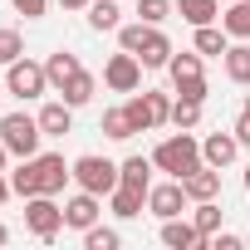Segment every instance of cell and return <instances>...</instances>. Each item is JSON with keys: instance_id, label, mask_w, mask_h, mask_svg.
<instances>
[{"instance_id": "1", "label": "cell", "mask_w": 250, "mask_h": 250, "mask_svg": "<svg viewBox=\"0 0 250 250\" xmlns=\"http://www.w3.org/2000/svg\"><path fill=\"white\" fill-rule=\"evenodd\" d=\"M152 167L182 182V177H187L191 167H201V143H196L191 133H182V128H177L172 138H162V143L152 147Z\"/></svg>"}, {"instance_id": "2", "label": "cell", "mask_w": 250, "mask_h": 250, "mask_svg": "<svg viewBox=\"0 0 250 250\" xmlns=\"http://www.w3.org/2000/svg\"><path fill=\"white\" fill-rule=\"evenodd\" d=\"M0 143L10 147V157H35L40 143H44L40 118H30V113H5V118H0Z\"/></svg>"}, {"instance_id": "3", "label": "cell", "mask_w": 250, "mask_h": 250, "mask_svg": "<svg viewBox=\"0 0 250 250\" xmlns=\"http://www.w3.org/2000/svg\"><path fill=\"white\" fill-rule=\"evenodd\" d=\"M74 182H79L83 191H93V196H108V191L123 182V172H118V162H108V157H98V152H83V157H74Z\"/></svg>"}, {"instance_id": "4", "label": "cell", "mask_w": 250, "mask_h": 250, "mask_svg": "<svg viewBox=\"0 0 250 250\" xmlns=\"http://www.w3.org/2000/svg\"><path fill=\"white\" fill-rule=\"evenodd\" d=\"M5 88L20 98V103H30V98H40L44 88H49V74H44V64H35V59H15V64H5Z\"/></svg>"}, {"instance_id": "5", "label": "cell", "mask_w": 250, "mask_h": 250, "mask_svg": "<svg viewBox=\"0 0 250 250\" xmlns=\"http://www.w3.org/2000/svg\"><path fill=\"white\" fill-rule=\"evenodd\" d=\"M25 230L40 235V240H54L64 230V206L54 196H30L25 201Z\"/></svg>"}, {"instance_id": "6", "label": "cell", "mask_w": 250, "mask_h": 250, "mask_svg": "<svg viewBox=\"0 0 250 250\" xmlns=\"http://www.w3.org/2000/svg\"><path fill=\"white\" fill-rule=\"evenodd\" d=\"M103 83H108L113 93H138V83H143V59L128 54V49H118V54L103 64Z\"/></svg>"}, {"instance_id": "7", "label": "cell", "mask_w": 250, "mask_h": 250, "mask_svg": "<svg viewBox=\"0 0 250 250\" xmlns=\"http://www.w3.org/2000/svg\"><path fill=\"white\" fill-rule=\"evenodd\" d=\"M187 187L172 177V182H157V187H147V211L157 216V221H172V216H182L187 211Z\"/></svg>"}, {"instance_id": "8", "label": "cell", "mask_w": 250, "mask_h": 250, "mask_svg": "<svg viewBox=\"0 0 250 250\" xmlns=\"http://www.w3.org/2000/svg\"><path fill=\"white\" fill-rule=\"evenodd\" d=\"M35 167H40V196H59L74 182V162H64L59 152H35Z\"/></svg>"}, {"instance_id": "9", "label": "cell", "mask_w": 250, "mask_h": 250, "mask_svg": "<svg viewBox=\"0 0 250 250\" xmlns=\"http://www.w3.org/2000/svg\"><path fill=\"white\" fill-rule=\"evenodd\" d=\"M98 216H103V196H93L83 187H79V196L64 201V226L69 230H88V226H98Z\"/></svg>"}, {"instance_id": "10", "label": "cell", "mask_w": 250, "mask_h": 250, "mask_svg": "<svg viewBox=\"0 0 250 250\" xmlns=\"http://www.w3.org/2000/svg\"><path fill=\"white\" fill-rule=\"evenodd\" d=\"M182 187H187V196L191 201H216L221 196V167H191L187 177H182Z\"/></svg>"}, {"instance_id": "11", "label": "cell", "mask_w": 250, "mask_h": 250, "mask_svg": "<svg viewBox=\"0 0 250 250\" xmlns=\"http://www.w3.org/2000/svg\"><path fill=\"white\" fill-rule=\"evenodd\" d=\"M162 245H167V250H201V245H206V235L196 230V221L172 216V221H162Z\"/></svg>"}, {"instance_id": "12", "label": "cell", "mask_w": 250, "mask_h": 250, "mask_svg": "<svg viewBox=\"0 0 250 250\" xmlns=\"http://www.w3.org/2000/svg\"><path fill=\"white\" fill-rule=\"evenodd\" d=\"M143 206H147V191H143V187L118 182V187L108 191V211H113L118 221H133V216H143Z\"/></svg>"}, {"instance_id": "13", "label": "cell", "mask_w": 250, "mask_h": 250, "mask_svg": "<svg viewBox=\"0 0 250 250\" xmlns=\"http://www.w3.org/2000/svg\"><path fill=\"white\" fill-rule=\"evenodd\" d=\"M235 152H240V143H235V133H211V138H201V162L206 167H230L235 162Z\"/></svg>"}, {"instance_id": "14", "label": "cell", "mask_w": 250, "mask_h": 250, "mask_svg": "<svg viewBox=\"0 0 250 250\" xmlns=\"http://www.w3.org/2000/svg\"><path fill=\"white\" fill-rule=\"evenodd\" d=\"M35 118H40V133H44V138H64V133H74V108H69L64 98L44 103Z\"/></svg>"}, {"instance_id": "15", "label": "cell", "mask_w": 250, "mask_h": 250, "mask_svg": "<svg viewBox=\"0 0 250 250\" xmlns=\"http://www.w3.org/2000/svg\"><path fill=\"white\" fill-rule=\"evenodd\" d=\"M177 49H172V40L162 35V25H152L147 30V40H143V49H138V59H143V69H167V59H172Z\"/></svg>"}, {"instance_id": "16", "label": "cell", "mask_w": 250, "mask_h": 250, "mask_svg": "<svg viewBox=\"0 0 250 250\" xmlns=\"http://www.w3.org/2000/svg\"><path fill=\"white\" fill-rule=\"evenodd\" d=\"M221 69H226V79H230V83L250 88V44H245V40H235V44L221 54Z\"/></svg>"}, {"instance_id": "17", "label": "cell", "mask_w": 250, "mask_h": 250, "mask_svg": "<svg viewBox=\"0 0 250 250\" xmlns=\"http://www.w3.org/2000/svg\"><path fill=\"white\" fill-rule=\"evenodd\" d=\"M79 69H83V64H79V54H69V49H59V54H49V59H44V74H49V88H54V93H59Z\"/></svg>"}, {"instance_id": "18", "label": "cell", "mask_w": 250, "mask_h": 250, "mask_svg": "<svg viewBox=\"0 0 250 250\" xmlns=\"http://www.w3.org/2000/svg\"><path fill=\"white\" fill-rule=\"evenodd\" d=\"M93 93H98V79L88 74V69H79L64 88H59V98L69 103V108H83V103H93Z\"/></svg>"}, {"instance_id": "19", "label": "cell", "mask_w": 250, "mask_h": 250, "mask_svg": "<svg viewBox=\"0 0 250 250\" xmlns=\"http://www.w3.org/2000/svg\"><path fill=\"white\" fill-rule=\"evenodd\" d=\"M177 15L196 30V25H216L221 20V0H177Z\"/></svg>"}, {"instance_id": "20", "label": "cell", "mask_w": 250, "mask_h": 250, "mask_svg": "<svg viewBox=\"0 0 250 250\" xmlns=\"http://www.w3.org/2000/svg\"><path fill=\"white\" fill-rule=\"evenodd\" d=\"M10 191H15L20 201L40 196V167H35V157H20V167L10 172Z\"/></svg>"}, {"instance_id": "21", "label": "cell", "mask_w": 250, "mask_h": 250, "mask_svg": "<svg viewBox=\"0 0 250 250\" xmlns=\"http://www.w3.org/2000/svg\"><path fill=\"white\" fill-rule=\"evenodd\" d=\"M191 44H196V54H201V59H206V54H216V59H221V54L230 49V35H226L221 25H196V40H191Z\"/></svg>"}, {"instance_id": "22", "label": "cell", "mask_w": 250, "mask_h": 250, "mask_svg": "<svg viewBox=\"0 0 250 250\" xmlns=\"http://www.w3.org/2000/svg\"><path fill=\"white\" fill-rule=\"evenodd\" d=\"M221 30L230 40H250V0H230V10L221 15Z\"/></svg>"}, {"instance_id": "23", "label": "cell", "mask_w": 250, "mask_h": 250, "mask_svg": "<svg viewBox=\"0 0 250 250\" xmlns=\"http://www.w3.org/2000/svg\"><path fill=\"white\" fill-rule=\"evenodd\" d=\"M88 25L103 35V30H118L123 25V10H118V0H88Z\"/></svg>"}, {"instance_id": "24", "label": "cell", "mask_w": 250, "mask_h": 250, "mask_svg": "<svg viewBox=\"0 0 250 250\" xmlns=\"http://www.w3.org/2000/svg\"><path fill=\"white\" fill-rule=\"evenodd\" d=\"M118 172H123V182H128V187H152V157H123L118 162Z\"/></svg>"}, {"instance_id": "25", "label": "cell", "mask_w": 250, "mask_h": 250, "mask_svg": "<svg viewBox=\"0 0 250 250\" xmlns=\"http://www.w3.org/2000/svg\"><path fill=\"white\" fill-rule=\"evenodd\" d=\"M167 74H172V83H182V79H201L206 69H201V54L187 49V54H172L167 59Z\"/></svg>"}, {"instance_id": "26", "label": "cell", "mask_w": 250, "mask_h": 250, "mask_svg": "<svg viewBox=\"0 0 250 250\" xmlns=\"http://www.w3.org/2000/svg\"><path fill=\"white\" fill-rule=\"evenodd\" d=\"M103 133L113 138V143H128L138 128H133V118H128V108H108L103 113Z\"/></svg>"}, {"instance_id": "27", "label": "cell", "mask_w": 250, "mask_h": 250, "mask_svg": "<svg viewBox=\"0 0 250 250\" xmlns=\"http://www.w3.org/2000/svg\"><path fill=\"white\" fill-rule=\"evenodd\" d=\"M196 123H201V103H196V98H172V128L191 133Z\"/></svg>"}, {"instance_id": "28", "label": "cell", "mask_w": 250, "mask_h": 250, "mask_svg": "<svg viewBox=\"0 0 250 250\" xmlns=\"http://www.w3.org/2000/svg\"><path fill=\"white\" fill-rule=\"evenodd\" d=\"M143 103H147V113H152V133H157V128H167V123H172V98H167V93L147 88V93H143Z\"/></svg>"}, {"instance_id": "29", "label": "cell", "mask_w": 250, "mask_h": 250, "mask_svg": "<svg viewBox=\"0 0 250 250\" xmlns=\"http://www.w3.org/2000/svg\"><path fill=\"white\" fill-rule=\"evenodd\" d=\"M191 221H196V230L211 240L216 230H221V206L216 201H196V211H191Z\"/></svg>"}, {"instance_id": "30", "label": "cell", "mask_w": 250, "mask_h": 250, "mask_svg": "<svg viewBox=\"0 0 250 250\" xmlns=\"http://www.w3.org/2000/svg\"><path fill=\"white\" fill-rule=\"evenodd\" d=\"M172 15H177L172 0H138V20H143V25H162V20H172Z\"/></svg>"}, {"instance_id": "31", "label": "cell", "mask_w": 250, "mask_h": 250, "mask_svg": "<svg viewBox=\"0 0 250 250\" xmlns=\"http://www.w3.org/2000/svg\"><path fill=\"white\" fill-rule=\"evenodd\" d=\"M83 245H88V250H118L123 235H118L113 226H88V230H83Z\"/></svg>"}, {"instance_id": "32", "label": "cell", "mask_w": 250, "mask_h": 250, "mask_svg": "<svg viewBox=\"0 0 250 250\" xmlns=\"http://www.w3.org/2000/svg\"><path fill=\"white\" fill-rule=\"evenodd\" d=\"M20 54H25V40H20V30L0 25V64H15Z\"/></svg>"}, {"instance_id": "33", "label": "cell", "mask_w": 250, "mask_h": 250, "mask_svg": "<svg viewBox=\"0 0 250 250\" xmlns=\"http://www.w3.org/2000/svg\"><path fill=\"white\" fill-rule=\"evenodd\" d=\"M147 30H152V25H143V20H133V25H118V44L128 49V54H138V49H143V40H147Z\"/></svg>"}, {"instance_id": "34", "label": "cell", "mask_w": 250, "mask_h": 250, "mask_svg": "<svg viewBox=\"0 0 250 250\" xmlns=\"http://www.w3.org/2000/svg\"><path fill=\"white\" fill-rule=\"evenodd\" d=\"M123 108H128V118H133V128H138V133H152V113H147V103H143L138 93L123 103Z\"/></svg>"}, {"instance_id": "35", "label": "cell", "mask_w": 250, "mask_h": 250, "mask_svg": "<svg viewBox=\"0 0 250 250\" xmlns=\"http://www.w3.org/2000/svg\"><path fill=\"white\" fill-rule=\"evenodd\" d=\"M177 88V98H196V103H206V74L201 79H182V83H172Z\"/></svg>"}, {"instance_id": "36", "label": "cell", "mask_w": 250, "mask_h": 250, "mask_svg": "<svg viewBox=\"0 0 250 250\" xmlns=\"http://www.w3.org/2000/svg\"><path fill=\"white\" fill-rule=\"evenodd\" d=\"M10 5H15V15H25V20H40L49 0H10Z\"/></svg>"}, {"instance_id": "37", "label": "cell", "mask_w": 250, "mask_h": 250, "mask_svg": "<svg viewBox=\"0 0 250 250\" xmlns=\"http://www.w3.org/2000/svg\"><path fill=\"white\" fill-rule=\"evenodd\" d=\"M230 133H235L240 147H250V113H245V108H240V118H235V128H230Z\"/></svg>"}, {"instance_id": "38", "label": "cell", "mask_w": 250, "mask_h": 250, "mask_svg": "<svg viewBox=\"0 0 250 250\" xmlns=\"http://www.w3.org/2000/svg\"><path fill=\"white\" fill-rule=\"evenodd\" d=\"M206 245H216V250H240L245 240H240V235H216V240H206Z\"/></svg>"}, {"instance_id": "39", "label": "cell", "mask_w": 250, "mask_h": 250, "mask_svg": "<svg viewBox=\"0 0 250 250\" xmlns=\"http://www.w3.org/2000/svg\"><path fill=\"white\" fill-rule=\"evenodd\" d=\"M10 196H15V191H10V177H5V172H0V206H5Z\"/></svg>"}, {"instance_id": "40", "label": "cell", "mask_w": 250, "mask_h": 250, "mask_svg": "<svg viewBox=\"0 0 250 250\" xmlns=\"http://www.w3.org/2000/svg\"><path fill=\"white\" fill-rule=\"evenodd\" d=\"M64 10H88V0H59Z\"/></svg>"}, {"instance_id": "41", "label": "cell", "mask_w": 250, "mask_h": 250, "mask_svg": "<svg viewBox=\"0 0 250 250\" xmlns=\"http://www.w3.org/2000/svg\"><path fill=\"white\" fill-rule=\"evenodd\" d=\"M5 167H10V147H5V143H0V172H5Z\"/></svg>"}, {"instance_id": "42", "label": "cell", "mask_w": 250, "mask_h": 250, "mask_svg": "<svg viewBox=\"0 0 250 250\" xmlns=\"http://www.w3.org/2000/svg\"><path fill=\"white\" fill-rule=\"evenodd\" d=\"M5 240H10V230H5V226H0V245H5Z\"/></svg>"}, {"instance_id": "43", "label": "cell", "mask_w": 250, "mask_h": 250, "mask_svg": "<svg viewBox=\"0 0 250 250\" xmlns=\"http://www.w3.org/2000/svg\"><path fill=\"white\" fill-rule=\"evenodd\" d=\"M245 196H250V172H245Z\"/></svg>"}, {"instance_id": "44", "label": "cell", "mask_w": 250, "mask_h": 250, "mask_svg": "<svg viewBox=\"0 0 250 250\" xmlns=\"http://www.w3.org/2000/svg\"><path fill=\"white\" fill-rule=\"evenodd\" d=\"M245 113H250V93H245Z\"/></svg>"}, {"instance_id": "45", "label": "cell", "mask_w": 250, "mask_h": 250, "mask_svg": "<svg viewBox=\"0 0 250 250\" xmlns=\"http://www.w3.org/2000/svg\"><path fill=\"white\" fill-rule=\"evenodd\" d=\"M245 245H250V235H245Z\"/></svg>"}, {"instance_id": "46", "label": "cell", "mask_w": 250, "mask_h": 250, "mask_svg": "<svg viewBox=\"0 0 250 250\" xmlns=\"http://www.w3.org/2000/svg\"><path fill=\"white\" fill-rule=\"evenodd\" d=\"M226 5H230V0H226Z\"/></svg>"}]
</instances>
